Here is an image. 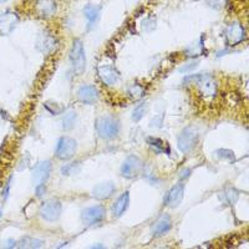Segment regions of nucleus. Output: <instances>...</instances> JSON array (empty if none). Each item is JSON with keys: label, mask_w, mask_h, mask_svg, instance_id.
Instances as JSON below:
<instances>
[{"label": "nucleus", "mask_w": 249, "mask_h": 249, "mask_svg": "<svg viewBox=\"0 0 249 249\" xmlns=\"http://www.w3.org/2000/svg\"><path fill=\"white\" fill-rule=\"evenodd\" d=\"M147 143L150 147H152L153 150L157 153H170L171 150L168 147V144L166 142L162 141L161 139H156V137H148Z\"/></svg>", "instance_id": "412c9836"}, {"label": "nucleus", "mask_w": 249, "mask_h": 249, "mask_svg": "<svg viewBox=\"0 0 249 249\" xmlns=\"http://www.w3.org/2000/svg\"><path fill=\"white\" fill-rule=\"evenodd\" d=\"M116 192V186L113 182H101V183L96 184L93 187L92 196L99 201H105V199L110 198L113 193Z\"/></svg>", "instance_id": "2eb2a0df"}, {"label": "nucleus", "mask_w": 249, "mask_h": 249, "mask_svg": "<svg viewBox=\"0 0 249 249\" xmlns=\"http://www.w3.org/2000/svg\"><path fill=\"white\" fill-rule=\"evenodd\" d=\"M146 112H147V105H146V104H140L139 106H136V107L133 108L131 117H132V120L135 122H140L143 119Z\"/></svg>", "instance_id": "b1692460"}, {"label": "nucleus", "mask_w": 249, "mask_h": 249, "mask_svg": "<svg viewBox=\"0 0 249 249\" xmlns=\"http://www.w3.org/2000/svg\"><path fill=\"white\" fill-rule=\"evenodd\" d=\"M100 14H101V6L92 5L89 4L84 8V15H85L86 20H88V25L93 26V24L97 23V20L100 19Z\"/></svg>", "instance_id": "aec40b11"}, {"label": "nucleus", "mask_w": 249, "mask_h": 249, "mask_svg": "<svg viewBox=\"0 0 249 249\" xmlns=\"http://www.w3.org/2000/svg\"><path fill=\"white\" fill-rule=\"evenodd\" d=\"M76 120H77V115L75 111L70 110L68 112L64 113V116H62V128L65 131L72 130L75 127V124H76Z\"/></svg>", "instance_id": "4be33fe9"}, {"label": "nucleus", "mask_w": 249, "mask_h": 249, "mask_svg": "<svg viewBox=\"0 0 249 249\" xmlns=\"http://www.w3.org/2000/svg\"><path fill=\"white\" fill-rule=\"evenodd\" d=\"M172 228V221H171V217L168 214H163L153 224V234L156 237H161V235H164L168 231Z\"/></svg>", "instance_id": "a211bd4d"}, {"label": "nucleus", "mask_w": 249, "mask_h": 249, "mask_svg": "<svg viewBox=\"0 0 249 249\" xmlns=\"http://www.w3.org/2000/svg\"><path fill=\"white\" fill-rule=\"evenodd\" d=\"M214 155L217 156L218 159L227 160V161H233V160H234V153L230 150H223V148H222V150L215 151Z\"/></svg>", "instance_id": "a878e982"}, {"label": "nucleus", "mask_w": 249, "mask_h": 249, "mask_svg": "<svg viewBox=\"0 0 249 249\" xmlns=\"http://www.w3.org/2000/svg\"><path fill=\"white\" fill-rule=\"evenodd\" d=\"M0 218H1V210H0Z\"/></svg>", "instance_id": "7c9ffc66"}, {"label": "nucleus", "mask_w": 249, "mask_h": 249, "mask_svg": "<svg viewBox=\"0 0 249 249\" xmlns=\"http://www.w3.org/2000/svg\"><path fill=\"white\" fill-rule=\"evenodd\" d=\"M142 168H143V164L137 156H128L121 166V175L124 178L133 179L141 175Z\"/></svg>", "instance_id": "6e6552de"}, {"label": "nucleus", "mask_w": 249, "mask_h": 249, "mask_svg": "<svg viewBox=\"0 0 249 249\" xmlns=\"http://www.w3.org/2000/svg\"><path fill=\"white\" fill-rule=\"evenodd\" d=\"M244 39H246V31H244L243 26L239 23H233L227 28L226 40L227 44L230 46L238 45V44H241Z\"/></svg>", "instance_id": "9b49d317"}, {"label": "nucleus", "mask_w": 249, "mask_h": 249, "mask_svg": "<svg viewBox=\"0 0 249 249\" xmlns=\"http://www.w3.org/2000/svg\"><path fill=\"white\" fill-rule=\"evenodd\" d=\"M35 10L41 18H51L56 13V1L55 0H37Z\"/></svg>", "instance_id": "f3484780"}, {"label": "nucleus", "mask_w": 249, "mask_h": 249, "mask_svg": "<svg viewBox=\"0 0 249 249\" xmlns=\"http://www.w3.org/2000/svg\"><path fill=\"white\" fill-rule=\"evenodd\" d=\"M17 244V247L19 248H41L44 246V241H40V239L33 237H24Z\"/></svg>", "instance_id": "5701e85b"}, {"label": "nucleus", "mask_w": 249, "mask_h": 249, "mask_svg": "<svg viewBox=\"0 0 249 249\" xmlns=\"http://www.w3.org/2000/svg\"><path fill=\"white\" fill-rule=\"evenodd\" d=\"M128 206H130V192L126 191V192L122 193L119 198L115 201L112 206V213L116 218L121 217L126 211H127Z\"/></svg>", "instance_id": "6ab92c4d"}, {"label": "nucleus", "mask_w": 249, "mask_h": 249, "mask_svg": "<svg viewBox=\"0 0 249 249\" xmlns=\"http://www.w3.org/2000/svg\"><path fill=\"white\" fill-rule=\"evenodd\" d=\"M15 244H17V242H15L14 239H10V241L5 242V246L4 247H6V248H9V247H10V248H14Z\"/></svg>", "instance_id": "cd10ccee"}, {"label": "nucleus", "mask_w": 249, "mask_h": 249, "mask_svg": "<svg viewBox=\"0 0 249 249\" xmlns=\"http://www.w3.org/2000/svg\"><path fill=\"white\" fill-rule=\"evenodd\" d=\"M51 171H53V163L50 161L45 160L39 162L33 170V182L35 186H41L45 183L50 177Z\"/></svg>", "instance_id": "1a4fd4ad"}, {"label": "nucleus", "mask_w": 249, "mask_h": 249, "mask_svg": "<svg viewBox=\"0 0 249 249\" xmlns=\"http://www.w3.org/2000/svg\"><path fill=\"white\" fill-rule=\"evenodd\" d=\"M199 140L198 131L196 130L193 126H188V127L183 128L181 133L178 135L177 139V146L178 150L183 153H190L193 148L197 146Z\"/></svg>", "instance_id": "7ed1b4c3"}, {"label": "nucleus", "mask_w": 249, "mask_h": 249, "mask_svg": "<svg viewBox=\"0 0 249 249\" xmlns=\"http://www.w3.org/2000/svg\"><path fill=\"white\" fill-rule=\"evenodd\" d=\"M8 0H0V4H5Z\"/></svg>", "instance_id": "c756f323"}, {"label": "nucleus", "mask_w": 249, "mask_h": 249, "mask_svg": "<svg viewBox=\"0 0 249 249\" xmlns=\"http://www.w3.org/2000/svg\"><path fill=\"white\" fill-rule=\"evenodd\" d=\"M97 74H99V77L101 79V81L107 86L115 85L120 79V72L117 71V69L113 65H110V64L99 65V68H97Z\"/></svg>", "instance_id": "9d476101"}, {"label": "nucleus", "mask_w": 249, "mask_h": 249, "mask_svg": "<svg viewBox=\"0 0 249 249\" xmlns=\"http://www.w3.org/2000/svg\"><path fill=\"white\" fill-rule=\"evenodd\" d=\"M77 142L71 137H60L57 140L56 148H55V156L56 159L66 161V160L72 159L76 153Z\"/></svg>", "instance_id": "39448f33"}, {"label": "nucleus", "mask_w": 249, "mask_h": 249, "mask_svg": "<svg viewBox=\"0 0 249 249\" xmlns=\"http://www.w3.org/2000/svg\"><path fill=\"white\" fill-rule=\"evenodd\" d=\"M226 3L227 0H207V4L213 9H222Z\"/></svg>", "instance_id": "bb28decb"}, {"label": "nucleus", "mask_w": 249, "mask_h": 249, "mask_svg": "<svg viewBox=\"0 0 249 249\" xmlns=\"http://www.w3.org/2000/svg\"><path fill=\"white\" fill-rule=\"evenodd\" d=\"M80 167V162H72V163H69L66 166L61 168V172L64 176H70V175H75V173L79 171Z\"/></svg>", "instance_id": "393cba45"}, {"label": "nucleus", "mask_w": 249, "mask_h": 249, "mask_svg": "<svg viewBox=\"0 0 249 249\" xmlns=\"http://www.w3.org/2000/svg\"><path fill=\"white\" fill-rule=\"evenodd\" d=\"M191 82H195V85L198 89L199 93L206 99H213L217 93V82L210 75H196L191 76Z\"/></svg>", "instance_id": "20e7f679"}, {"label": "nucleus", "mask_w": 249, "mask_h": 249, "mask_svg": "<svg viewBox=\"0 0 249 249\" xmlns=\"http://www.w3.org/2000/svg\"><path fill=\"white\" fill-rule=\"evenodd\" d=\"M120 128L121 127H120L119 120L115 119L113 116H110V115L100 117L96 121L97 135L102 140H106V141L116 139L119 136Z\"/></svg>", "instance_id": "f257e3e1"}, {"label": "nucleus", "mask_w": 249, "mask_h": 249, "mask_svg": "<svg viewBox=\"0 0 249 249\" xmlns=\"http://www.w3.org/2000/svg\"><path fill=\"white\" fill-rule=\"evenodd\" d=\"M100 97L99 90L93 85H82L77 90V99L84 105H93Z\"/></svg>", "instance_id": "4468645a"}, {"label": "nucleus", "mask_w": 249, "mask_h": 249, "mask_svg": "<svg viewBox=\"0 0 249 249\" xmlns=\"http://www.w3.org/2000/svg\"><path fill=\"white\" fill-rule=\"evenodd\" d=\"M71 66H72V71L76 75L84 74V71L86 69V55H85V49H84V44L80 39H75L72 46H71L70 55Z\"/></svg>", "instance_id": "f03ea898"}, {"label": "nucleus", "mask_w": 249, "mask_h": 249, "mask_svg": "<svg viewBox=\"0 0 249 249\" xmlns=\"http://www.w3.org/2000/svg\"><path fill=\"white\" fill-rule=\"evenodd\" d=\"M57 48V40L50 33H41L37 36V49L45 54L53 53Z\"/></svg>", "instance_id": "dca6fc26"}, {"label": "nucleus", "mask_w": 249, "mask_h": 249, "mask_svg": "<svg viewBox=\"0 0 249 249\" xmlns=\"http://www.w3.org/2000/svg\"><path fill=\"white\" fill-rule=\"evenodd\" d=\"M186 173H191V171L190 170H186V171H184V172H182L181 173V178H187L188 176H191V175H186Z\"/></svg>", "instance_id": "c85d7f7f"}, {"label": "nucleus", "mask_w": 249, "mask_h": 249, "mask_svg": "<svg viewBox=\"0 0 249 249\" xmlns=\"http://www.w3.org/2000/svg\"><path fill=\"white\" fill-rule=\"evenodd\" d=\"M19 24V15L13 12H4L0 15V34L9 35Z\"/></svg>", "instance_id": "f8f14e48"}, {"label": "nucleus", "mask_w": 249, "mask_h": 249, "mask_svg": "<svg viewBox=\"0 0 249 249\" xmlns=\"http://www.w3.org/2000/svg\"><path fill=\"white\" fill-rule=\"evenodd\" d=\"M106 217V210L102 206L88 207L81 212V222L84 226H95V224L101 223Z\"/></svg>", "instance_id": "0eeeda50"}, {"label": "nucleus", "mask_w": 249, "mask_h": 249, "mask_svg": "<svg viewBox=\"0 0 249 249\" xmlns=\"http://www.w3.org/2000/svg\"><path fill=\"white\" fill-rule=\"evenodd\" d=\"M62 203L56 198H51L44 202L40 208V217L46 222H56L61 215Z\"/></svg>", "instance_id": "423d86ee"}, {"label": "nucleus", "mask_w": 249, "mask_h": 249, "mask_svg": "<svg viewBox=\"0 0 249 249\" xmlns=\"http://www.w3.org/2000/svg\"><path fill=\"white\" fill-rule=\"evenodd\" d=\"M184 196V186L182 183H177L166 193L163 199V203L166 207H170V208H175V207L178 206L182 202Z\"/></svg>", "instance_id": "ddd939ff"}]
</instances>
